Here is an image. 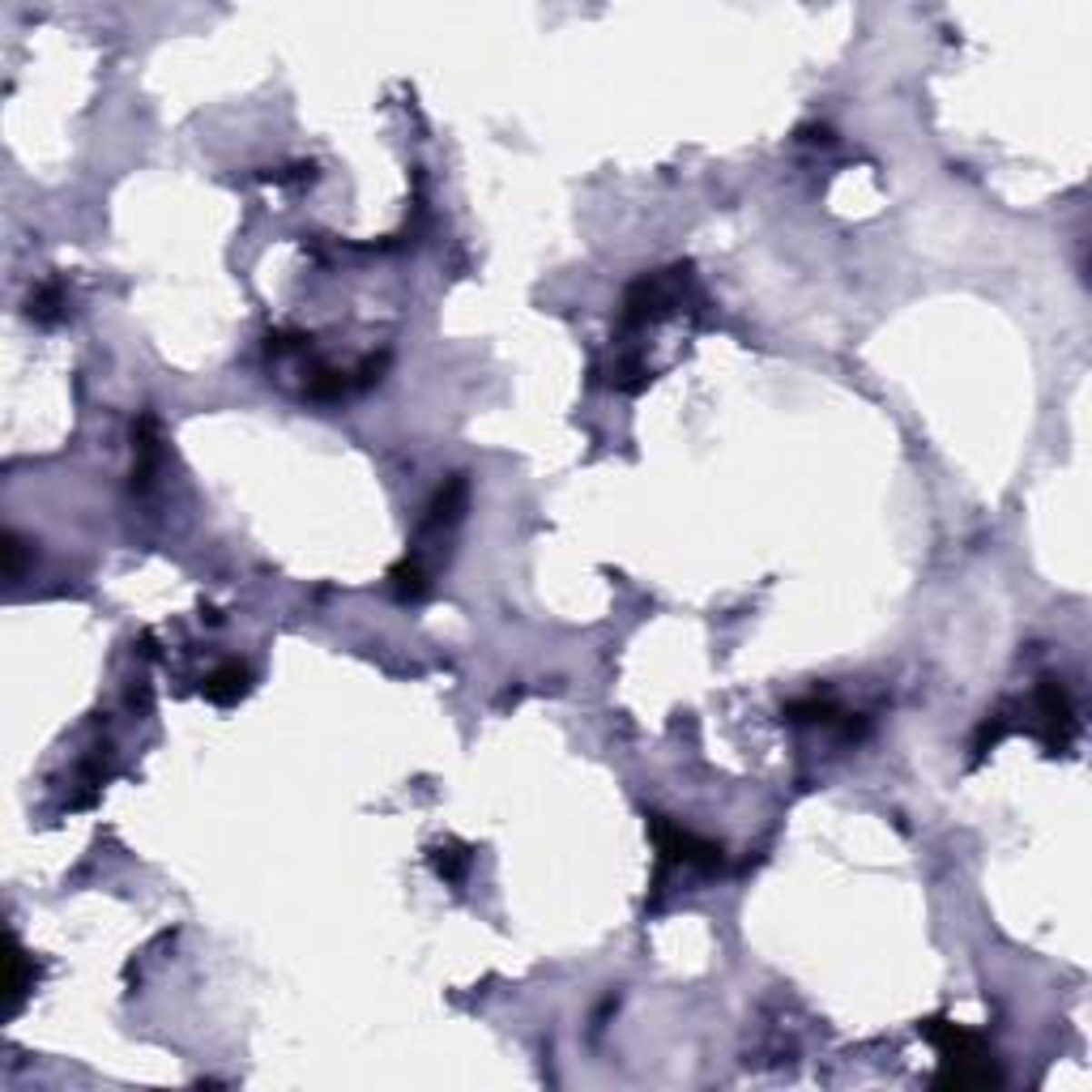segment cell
<instances>
[{
    "mask_svg": "<svg viewBox=\"0 0 1092 1092\" xmlns=\"http://www.w3.org/2000/svg\"><path fill=\"white\" fill-rule=\"evenodd\" d=\"M653 840L666 862H679V867H704L713 870L721 867V845L713 840H700L696 832H687L679 824H666V819H653Z\"/></svg>",
    "mask_w": 1092,
    "mask_h": 1092,
    "instance_id": "1",
    "label": "cell"
},
{
    "mask_svg": "<svg viewBox=\"0 0 1092 1092\" xmlns=\"http://www.w3.org/2000/svg\"><path fill=\"white\" fill-rule=\"evenodd\" d=\"M462 508H465V478L457 474V478H449L444 487L435 491V500H432V508H427V521H422V530H440V525H452V521L462 517Z\"/></svg>",
    "mask_w": 1092,
    "mask_h": 1092,
    "instance_id": "2",
    "label": "cell"
},
{
    "mask_svg": "<svg viewBox=\"0 0 1092 1092\" xmlns=\"http://www.w3.org/2000/svg\"><path fill=\"white\" fill-rule=\"evenodd\" d=\"M243 691H248V666H239V661H226L205 679V696L213 704H235Z\"/></svg>",
    "mask_w": 1092,
    "mask_h": 1092,
    "instance_id": "3",
    "label": "cell"
},
{
    "mask_svg": "<svg viewBox=\"0 0 1092 1092\" xmlns=\"http://www.w3.org/2000/svg\"><path fill=\"white\" fill-rule=\"evenodd\" d=\"M392 585H397V598H422V589H427V576H422L419 560H406L392 568Z\"/></svg>",
    "mask_w": 1092,
    "mask_h": 1092,
    "instance_id": "4",
    "label": "cell"
},
{
    "mask_svg": "<svg viewBox=\"0 0 1092 1092\" xmlns=\"http://www.w3.org/2000/svg\"><path fill=\"white\" fill-rule=\"evenodd\" d=\"M30 978H35V973H30V965H26V952L14 943V952H9V1003H14V1008L22 1003V995H26Z\"/></svg>",
    "mask_w": 1092,
    "mask_h": 1092,
    "instance_id": "5",
    "label": "cell"
},
{
    "mask_svg": "<svg viewBox=\"0 0 1092 1092\" xmlns=\"http://www.w3.org/2000/svg\"><path fill=\"white\" fill-rule=\"evenodd\" d=\"M432 867H435V875H444V879L457 883V879L465 875V867H470V854H457L452 845H449V849L440 845V849L432 854Z\"/></svg>",
    "mask_w": 1092,
    "mask_h": 1092,
    "instance_id": "6",
    "label": "cell"
},
{
    "mask_svg": "<svg viewBox=\"0 0 1092 1092\" xmlns=\"http://www.w3.org/2000/svg\"><path fill=\"white\" fill-rule=\"evenodd\" d=\"M60 303H65L60 286H43L39 294H30V316H35V321H56Z\"/></svg>",
    "mask_w": 1092,
    "mask_h": 1092,
    "instance_id": "7",
    "label": "cell"
}]
</instances>
